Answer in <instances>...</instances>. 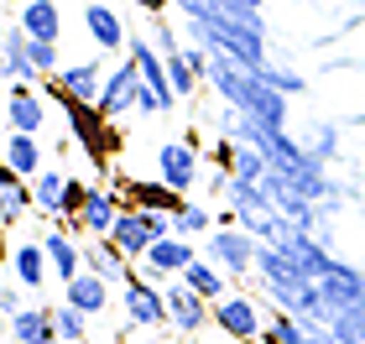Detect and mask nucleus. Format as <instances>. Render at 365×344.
Listing matches in <instances>:
<instances>
[{"label": "nucleus", "instance_id": "1", "mask_svg": "<svg viewBox=\"0 0 365 344\" xmlns=\"http://www.w3.org/2000/svg\"><path fill=\"white\" fill-rule=\"evenodd\" d=\"M204 84H209L214 94H220V100H225L230 110L251 115V120H261V125H287V94L272 89L256 68H245V63H235V58L214 53V58H209Z\"/></svg>", "mask_w": 365, "mask_h": 344}, {"label": "nucleus", "instance_id": "2", "mask_svg": "<svg viewBox=\"0 0 365 344\" xmlns=\"http://www.w3.org/2000/svg\"><path fill=\"white\" fill-rule=\"evenodd\" d=\"M63 115H68V130H73V141H78V152H84L94 167H105L110 162V146H115V130H110V120L99 115V105H78V100H53Z\"/></svg>", "mask_w": 365, "mask_h": 344}, {"label": "nucleus", "instance_id": "3", "mask_svg": "<svg viewBox=\"0 0 365 344\" xmlns=\"http://www.w3.org/2000/svg\"><path fill=\"white\" fill-rule=\"evenodd\" d=\"M162 235H173V214H157V209H130V204H125V214L115 219V229H110V240L120 245L130 261H141Z\"/></svg>", "mask_w": 365, "mask_h": 344}, {"label": "nucleus", "instance_id": "4", "mask_svg": "<svg viewBox=\"0 0 365 344\" xmlns=\"http://www.w3.org/2000/svg\"><path fill=\"white\" fill-rule=\"evenodd\" d=\"M214 329L235 344H251V339L267 334V313H261V303L251 292H230V298L214 303Z\"/></svg>", "mask_w": 365, "mask_h": 344}, {"label": "nucleus", "instance_id": "5", "mask_svg": "<svg viewBox=\"0 0 365 344\" xmlns=\"http://www.w3.org/2000/svg\"><path fill=\"white\" fill-rule=\"evenodd\" d=\"M204 256H209V261H214L220 271H230V276H245V271H256L261 240H256V235H245L240 224H220V229L209 235Z\"/></svg>", "mask_w": 365, "mask_h": 344}, {"label": "nucleus", "instance_id": "6", "mask_svg": "<svg viewBox=\"0 0 365 344\" xmlns=\"http://www.w3.org/2000/svg\"><path fill=\"white\" fill-rule=\"evenodd\" d=\"M47 100H78V105H99V89H105V68H99V58H89V63H63V68L53 73V78H42L37 84Z\"/></svg>", "mask_w": 365, "mask_h": 344}, {"label": "nucleus", "instance_id": "7", "mask_svg": "<svg viewBox=\"0 0 365 344\" xmlns=\"http://www.w3.org/2000/svg\"><path fill=\"white\" fill-rule=\"evenodd\" d=\"M157 177L168 183L173 193H188L198 188V136H182V141H162L157 146Z\"/></svg>", "mask_w": 365, "mask_h": 344}, {"label": "nucleus", "instance_id": "8", "mask_svg": "<svg viewBox=\"0 0 365 344\" xmlns=\"http://www.w3.org/2000/svg\"><path fill=\"white\" fill-rule=\"evenodd\" d=\"M136 100H141V63L125 53V58L105 73V89H99V115H105V120H120V115L136 110Z\"/></svg>", "mask_w": 365, "mask_h": 344}, {"label": "nucleus", "instance_id": "9", "mask_svg": "<svg viewBox=\"0 0 365 344\" xmlns=\"http://www.w3.org/2000/svg\"><path fill=\"white\" fill-rule=\"evenodd\" d=\"M198 256H204V251H193V240H182V235H162L152 251L141 256V276H146V282H173V276H182Z\"/></svg>", "mask_w": 365, "mask_h": 344}, {"label": "nucleus", "instance_id": "10", "mask_svg": "<svg viewBox=\"0 0 365 344\" xmlns=\"http://www.w3.org/2000/svg\"><path fill=\"white\" fill-rule=\"evenodd\" d=\"M162 292H168V323L178 334H198L204 323H214V303L198 298V292L182 282V276H173V282H162Z\"/></svg>", "mask_w": 365, "mask_h": 344}, {"label": "nucleus", "instance_id": "11", "mask_svg": "<svg viewBox=\"0 0 365 344\" xmlns=\"http://www.w3.org/2000/svg\"><path fill=\"white\" fill-rule=\"evenodd\" d=\"M120 308H125L130 329H162V323H168V292H162L157 282H146V276L125 282V292H120Z\"/></svg>", "mask_w": 365, "mask_h": 344}, {"label": "nucleus", "instance_id": "12", "mask_svg": "<svg viewBox=\"0 0 365 344\" xmlns=\"http://www.w3.org/2000/svg\"><path fill=\"white\" fill-rule=\"evenodd\" d=\"M115 193H120V204H130V209H157V214H182V193H173L162 177H115L110 183Z\"/></svg>", "mask_w": 365, "mask_h": 344}, {"label": "nucleus", "instance_id": "13", "mask_svg": "<svg viewBox=\"0 0 365 344\" xmlns=\"http://www.w3.org/2000/svg\"><path fill=\"white\" fill-rule=\"evenodd\" d=\"M42 251H47V261H53V276H58L63 287H68L73 276H84V240H73L68 224L47 219V229H42Z\"/></svg>", "mask_w": 365, "mask_h": 344}, {"label": "nucleus", "instance_id": "14", "mask_svg": "<svg viewBox=\"0 0 365 344\" xmlns=\"http://www.w3.org/2000/svg\"><path fill=\"white\" fill-rule=\"evenodd\" d=\"M84 271L105 276V282H136V261H130L110 235H84Z\"/></svg>", "mask_w": 365, "mask_h": 344}, {"label": "nucleus", "instance_id": "15", "mask_svg": "<svg viewBox=\"0 0 365 344\" xmlns=\"http://www.w3.org/2000/svg\"><path fill=\"white\" fill-rule=\"evenodd\" d=\"M47 125V100L37 84H6V130H21V136H37Z\"/></svg>", "mask_w": 365, "mask_h": 344}, {"label": "nucleus", "instance_id": "16", "mask_svg": "<svg viewBox=\"0 0 365 344\" xmlns=\"http://www.w3.org/2000/svg\"><path fill=\"white\" fill-rule=\"evenodd\" d=\"M125 214V204H120V193H115L110 183H89V199H84V209H78V235H110L115 229V219Z\"/></svg>", "mask_w": 365, "mask_h": 344}, {"label": "nucleus", "instance_id": "17", "mask_svg": "<svg viewBox=\"0 0 365 344\" xmlns=\"http://www.w3.org/2000/svg\"><path fill=\"white\" fill-rule=\"evenodd\" d=\"M84 31L94 37L99 53H120V47H130V31L120 21V11L105 6V0H84Z\"/></svg>", "mask_w": 365, "mask_h": 344}, {"label": "nucleus", "instance_id": "18", "mask_svg": "<svg viewBox=\"0 0 365 344\" xmlns=\"http://www.w3.org/2000/svg\"><path fill=\"white\" fill-rule=\"evenodd\" d=\"M0 73H6V84H42L37 63H31V37L21 21L6 26V58H0Z\"/></svg>", "mask_w": 365, "mask_h": 344}, {"label": "nucleus", "instance_id": "19", "mask_svg": "<svg viewBox=\"0 0 365 344\" xmlns=\"http://www.w3.org/2000/svg\"><path fill=\"white\" fill-rule=\"evenodd\" d=\"M11 323V344H58V323H53V308H21Z\"/></svg>", "mask_w": 365, "mask_h": 344}, {"label": "nucleus", "instance_id": "20", "mask_svg": "<svg viewBox=\"0 0 365 344\" xmlns=\"http://www.w3.org/2000/svg\"><path fill=\"white\" fill-rule=\"evenodd\" d=\"M26 209H37V199H31V183L21 172H11L6 162H0V219H6V229L11 224H21L26 219Z\"/></svg>", "mask_w": 365, "mask_h": 344}, {"label": "nucleus", "instance_id": "21", "mask_svg": "<svg viewBox=\"0 0 365 344\" xmlns=\"http://www.w3.org/2000/svg\"><path fill=\"white\" fill-rule=\"evenodd\" d=\"M68 183H73V172H63V167H42L37 177H31V199H37V214L58 219V214H63V199H68Z\"/></svg>", "mask_w": 365, "mask_h": 344}, {"label": "nucleus", "instance_id": "22", "mask_svg": "<svg viewBox=\"0 0 365 344\" xmlns=\"http://www.w3.org/2000/svg\"><path fill=\"white\" fill-rule=\"evenodd\" d=\"M16 21L26 26L31 42H58L63 37V11L53 0H21V16H16Z\"/></svg>", "mask_w": 365, "mask_h": 344}, {"label": "nucleus", "instance_id": "23", "mask_svg": "<svg viewBox=\"0 0 365 344\" xmlns=\"http://www.w3.org/2000/svg\"><path fill=\"white\" fill-rule=\"evenodd\" d=\"M63 303H73L78 313L99 318L110 308V282H105V276H94V271H84V276H73V282L63 287Z\"/></svg>", "mask_w": 365, "mask_h": 344}, {"label": "nucleus", "instance_id": "24", "mask_svg": "<svg viewBox=\"0 0 365 344\" xmlns=\"http://www.w3.org/2000/svg\"><path fill=\"white\" fill-rule=\"evenodd\" d=\"M47 271H53V261H47L42 240H37V245H16V251H11V276H16L26 292H42Z\"/></svg>", "mask_w": 365, "mask_h": 344}, {"label": "nucleus", "instance_id": "25", "mask_svg": "<svg viewBox=\"0 0 365 344\" xmlns=\"http://www.w3.org/2000/svg\"><path fill=\"white\" fill-rule=\"evenodd\" d=\"M6 167H11V172H21L26 183H31V177L47 167L42 141H37V136H21V130H11V136H6Z\"/></svg>", "mask_w": 365, "mask_h": 344}, {"label": "nucleus", "instance_id": "26", "mask_svg": "<svg viewBox=\"0 0 365 344\" xmlns=\"http://www.w3.org/2000/svg\"><path fill=\"white\" fill-rule=\"evenodd\" d=\"M182 282H188L198 298H209V303H220V298H230V271H220L209 256H198L188 271H182Z\"/></svg>", "mask_w": 365, "mask_h": 344}, {"label": "nucleus", "instance_id": "27", "mask_svg": "<svg viewBox=\"0 0 365 344\" xmlns=\"http://www.w3.org/2000/svg\"><path fill=\"white\" fill-rule=\"evenodd\" d=\"M214 229H220V214H214V209H204V204H182V214H173V235H182V240L214 235Z\"/></svg>", "mask_w": 365, "mask_h": 344}, {"label": "nucleus", "instance_id": "28", "mask_svg": "<svg viewBox=\"0 0 365 344\" xmlns=\"http://www.w3.org/2000/svg\"><path fill=\"white\" fill-rule=\"evenodd\" d=\"M53 323H58V344H84L89 339V313H78L73 303H53Z\"/></svg>", "mask_w": 365, "mask_h": 344}, {"label": "nucleus", "instance_id": "29", "mask_svg": "<svg viewBox=\"0 0 365 344\" xmlns=\"http://www.w3.org/2000/svg\"><path fill=\"white\" fill-rule=\"evenodd\" d=\"M308 323L303 318H292V313H272L267 318V334H261V339H267V344H308Z\"/></svg>", "mask_w": 365, "mask_h": 344}, {"label": "nucleus", "instance_id": "30", "mask_svg": "<svg viewBox=\"0 0 365 344\" xmlns=\"http://www.w3.org/2000/svg\"><path fill=\"white\" fill-rule=\"evenodd\" d=\"M168 78H173L178 100H188V94H198V84H204V78H198V68L188 63V47H182V53H173V58H168Z\"/></svg>", "mask_w": 365, "mask_h": 344}, {"label": "nucleus", "instance_id": "31", "mask_svg": "<svg viewBox=\"0 0 365 344\" xmlns=\"http://www.w3.org/2000/svg\"><path fill=\"white\" fill-rule=\"evenodd\" d=\"M261 78H267L272 89H282L287 100H292V94H303V89H308V84H303V73H297V68H287V63H272V68L261 73Z\"/></svg>", "mask_w": 365, "mask_h": 344}, {"label": "nucleus", "instance_id": "32", "mask_svg": "<svg viewBox=\"0 0 365 344\" xmlns=\"http://www.w3.org/2000/svg\"><path fill=\"white\" fill-rule=\"evenodd\" d=\"M152 42H157L162 58H173V53H182V47H188V42H178V26L162 21V16H152Z\"/></svg>", "mask_w": 365, "mask_h": 344}, {"label": "nucleus", "instance_id": "33", "mask_svg": "<svg viewBox=\"0 0 365 344\" xmlns=\"http://www.w3.org/2000/svg\"><path fill=\"white\" fill-rule=\"evenodd\" d=\"M21 308H26V287H21V282H16V276L6 271V287H0V313H6V318H16Z\"/></svg>", "mask_w": 365, "mask_h": 344}, {"label": "nucleus", "instance_id": "34", "mask_svg": "<svg viewBox=\"0 0 365 344\" xmlns=\"http://www.w3.org/2000/svg\"><path fill=\"white\" fill-rule=\"evenodd\" d=\"M31 63H37L42 78H53L63 68V63H58V42H31Z\"/></svg>", "mask_w": 365, "mask_h": 344}, {"label": "nucleus", "instance_id": "35", "mask_svg": "<svg viewBox=\"0 0 365 344\" xmlns=\"http://www.w3.org/2000/svg\"><path fill=\"white\" fill-rule=\"evenodd\" d=\"M136 6H141L146 16H162V11H168V6H173V0H136Z\"/></svg>", "mask_w": 365, "mask_h": 344}, {"label": "nucleus", "instance_id": "36", "mask_svg": "<svg viewBox=\"0 0 365 344\" xmlns=\"http://www.w3.org/2000/svg\"><path fill=\"white\" fill-rule=\"evenodd\" d=\"M120 344H157V339H120Z\"/></svg>", "mask_w": 365, "mask_h": 344}, {"label": "nucleus", "instance_id": "37", "mask_svg": "<svg viewBox=\"0 0 365 344\" xmlns=\"http://www.w3.org/2000/svg\"><path fill=\"white\" fill-rule=\"evenodd\" d=\"M115 6H136V0H115Z\"/></svg>", "mask_w": 365, "mask_h": 344}, {"label": "nucleus", "instance_id": "38", "mask_svg": "<svg viewBox=\"0 0 365 344\" xmlns=\"http://www.w3.org/2000/svg\"><path fill=\"white\" fill-rule=\"evenodd\" d=\"M360 318H365V308H360Z\"/></svg>", "mask_w": 365, "mask_h": 344}, {"label": "nucleus", "instance_id": "39", "mask_svg": "<svg viewBox=\"0 0 365 344\" xmlns=\"http://www.w3.org/2000/svg\"><path fill=\"white\" fill-rule=\"evenodd\" d=\"M110 344H120V339H110Z\"/></svg>", "mask_w": 365, "mask_h": 344}]
</instances>
